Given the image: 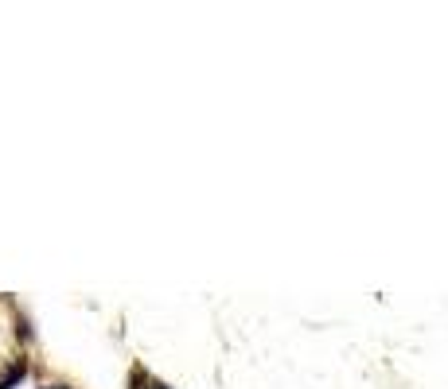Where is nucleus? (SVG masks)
Masks as SVG:
<instances>
[{
  "label": "nucleus",
  "mask_w": 448,
  "mask_h": 389,
  "mask_svg": "<svg viewBox=\"0 0 448 389\" xmlns=\"http://www.w3.org/2000/svg\"><path fill=\"white\" fill-rule=\"evenodd\" d=\"M24 374H28V366H24V362H16V366H12L4 378H0V389H12L16 381H24Z\"/></svg>",
  "instance_id": "obj_1"
},
{
  "label": "nucleus",
  "mask_w": 448,
  "mask_h": 389,
  "mask_svg": "<svg viewBox=\"0 0 448 389\" xmlns=\"http://www.w3.org/2000/svg\"><path fill=\"white\" fill-rule=\"evenodd\" d=\"M47 389H67V386H47Z\"/></svg>",
  "instance_id": "obj_2"
}]
</instances>
